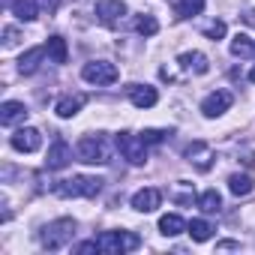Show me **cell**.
I'll return each mask as SVG.
<instances>
[{"label": "cell", "mask_w": 255, "mask_h": 255, "mask_svg": "<svg viewBox=\"0 0 255 255\" xmlns=\"http://www.w3.org/2000/svg\"><path fill=\"white\" fill-rule=\"evenodd\" d=\"M189 234H192L195 243H204V240H210L213 228H210V222H204V219H192V222H189Z\"/></svg>", "instance_id": "d4e9b609"}, {"label": "cell", "mask_w": 255, "mask_h": 255, "mask_svg": "<svg viewBox=\"0 0 255 255\" xmlns=\"http://www.w3.org/2000/svg\"><path fill=\"white\" fill-rule=\"evenodd\" d=\"M36 3H39V9H45V12H54L60 0H36Z\"/></svg>", "instance_id": "4dcf8cb0"}, {"label": "cell", "mask_w": 255, "mask_h": 255, "mask_svg": "<svg viewBox=\"0 0 255 255\" xmlns=\"http://www.w3.org/2000/svg\"><path fill=\"white\" fill-rule=\"evenodd\" d=\"M36 9H39L36 0H15V3H12V15L18 21H33L36 18Z\"/></svg>", "instance_id": "7402d4cb"}, {"label": "cell", "mask_w": 255, "mask_h": 255, "mask_svg": "<svg viewBox=\"0 0 255 255\" xmlns=\"http://www.w3.org/2000/svg\"><path fill=\"white\" fill-rule=\"evenodd\" d=\"M204 33H207V39H213V42H216V39H222V36H225V21H213Z\"/></svg>", "instance_id": "4316f807"}, {"label": "cell", "mask_w": 255, "mask_h": 255, "mask_svg": "<svg viewBox=\"0 0 255 255\" xmlns=\"http://www.w3.org/2000/svg\"><path fill=\"white\" fill-rule=\"evenodd\" d=\"M81 78H84L87 84L108 87V84H114V81L120 78V72H117V66H114V63H108V60H90V63H84Z\"/></svg>", "instance_id": "277c9868"}, {"label": "cell", "mask_w": 255, "mask_h": 255, "mask_svg": "<svg viewBox=\"0 0 255 255\" xmlns=\"http://www.w3.org/2000/svg\"><path fill=\"white\" fill-rule=\"evenodd\" d=\"M45 51H48L51 63H66V57H69V48H66V39L63 36H51L45 42Z\"/></svg>", "instance_id": "ffe728a7"}, {"label": "cell", "mask_w": 255, "mask_h": 255, "mask_svg": "<svg viewBox=\"0 0 255 255\" xmlns=\"http://www.w3.org/2000/svg\"><path fill=\"white\" fill-rule=\"evenodd\" d=\"M168 3L177 12V18H189V15H198L204 9V0H168Z\"/></svg>", "instance_id": "44dd1931"}, {"label": "cell", "mask_w": 255, "mask_h": 255, "mask_svg": "<svg viewBox=\"0 0 255 255\" xmlns=\"http://www.w3.org/2000/svg\"><path fill=\"white\" fill-rule=\"evenodd\" d=\"M231 54H234V57H252V54H255V39H252L249 33L231 36Z\"/></svg>", "instance_id": "d6986e66"}, {"label": "cell", "mask_w": 255, "mask_h": 255, "mask_svg": "<svg viewBox=\"0 0 255 255\" xmlns=\"http://www.w3.org/2000/svg\"><path fill=\"white\" fill-rule=\"evenodd\" d=\"M159 204H162V192H159V189H153V186L138 189V192L132 195V207H135L138 213H153Z\"/></svg>", "instance_id": "30bf717a"}, {"label": "cell", "mask_w": 255, "mask_h": 255, "mask_svg": "<svg viewBox=\"0 0 255 255\" xmlns=\"http://www.w3.org/2000/svg\"><path fill=\"white\" fill-rule=\"evenodd\" d=\"M27 117V108H24V102H15V99H9V102H3L0 105V123L3 126H15V123H21Z\"/></svg>", "instance_id": "4fadbf2b"}, {"label": "cell", "mask_w": 255, "mask_h": 255, "mask_svg": "<svg viewBox=\"0 0 255 255\" xmlns=\"http://www.w3.org/2000/svg\"><path fill=\"white\" fill-rule=\"evenodd\" d=\"M228 189H231V195H249L252 192V177L249 174H231Z\"/></svg>", "instance_id": "cb8c5ba5"}, {"label": "cell", "mask_w": 255, "mask_h": 255, "mask_svg": "<svg viewBox=\"0 0 255 255\" xmlns=\"http://www.w3.org/2000/svg\"><path fill=\"white\" fill-rule=\"evenodd\" d=\"M45 54H48V51H45V45L24 51V54H21V60H18V72H21V75H33V72L39 69V63H42V57H45Z\"/></svg>", "instance_id": "5bb4252c"}, {"label": "cell", "mask_w": 255, "mask_h": 255, "mask_svg": "<svg viewBox=\"0 0 255 255\" xmlns=\"http://www.w3.org/2000/svg\"><path fill=\"white\" fill-rule=\"evenodd\" d=\"M237 246H240V243H234V240H222V243H219V249H237Z\"/></svg>", "instance_id": "1f68e13d"}, {"label": "cell", "mask_w": 255, "mask_h": 255, "mask_svg": "<svg viewBox=\"0 0 255 255\" xmlns=\"http://www.w3.org/2000/svg\"><path fill=\"white\" fill-rule=\"evenodd\" d=\"M186 156H189V162H195L201 171H207V168H210V159H213V153H210V147H207L204 141L189 144V147H186Z\"/></svg>", "instance_id": "e0dca14e"}, {"label": "cell", "mask_w": 255, "mask_h": 255, "mask_svg": "<svg viewBox=\"0 0 255 255\" xmlns=\"http://www.w3.org/2000/svg\"><path fill=\"white\" fill-rule=\"evenodd\" d=\"M231 93L228 90H216V93H210V96H204V102H201V114L204 117H219V114H225L228 108H231Z\"/></svg>", "instance_id": "ba28073f"}, {"label": "cell", "mask_w": 255, "mask_h": 255, "mask_svg": "<svg viewBox=\"0 0 255 255\" xmlns=\"http://www.w3.org/2000/svg\"><path fill=\"white\" fill-rule=\"evenodd\" d=\"M54 192L60 198H93L102 192V180L99 177H87V174H75L69 180H57Z\"/></svg>", "instance_id": "6da1fadb"}, {"label": "cell", "mask_w": 255, "mask_h": 255, "mask_svg": "<svg viewBox=\"0 0 255 255\" xmlns=\"http://www.w3.org/2000/svg\"><path fill=\"white\" fill-rule=\"evenodd\" d=\"M75 234V219H54L42 228V246L45 249H63Z\"/></svg>", "instance_id": "3957f363"}, {"label": "cell", "mask_w": 255, "mask_h": 255, "mask_svg": "<svg viewBox=\"0 0 255 255\" xmlns=\"http://www.w3.org/2000/svg\"><path fill=\"white\" fill-rule=\"evenodd\" d=\"M123 12H126L123 0H99L96 3V15H99L102 24H117L123 18Z\"/></svg>", "instance_id": "8fae6325"}, {"label": "cell", "mask_w": 255, "mask_h": 255, "mask_svg": "<svg viewBox=\"0 0 255 255\" xmlns=\"http://www.w3.org/2000/svg\"><path fill=\"white\" fill-rule=\"evenodd\" d=\"M126 96H129V102L135 108H153L159 102L156 87H147V84H129V87H126Z\"/></svg>", "instance_id": "9c48e42d"}, {"label": "cell", "mask_w": 255, "mask_h": 255, "mask_svg": "<svg viewBox=\"0 0 255 255\" xmlns=\"http://www.w3.org/2000/svg\"><path fill=\"white\" fill-rule=\"evenodd\" d=\"M159 231H162L165 237H177V234L189 231V222H186L183 216H177V213H165V216L159 219Z\"/></svg>", "instance_id": "2e32d148"}, {"label": "cell", "mask_w": 255, "mask_h": 255, "mask_svg": "<svg viewBox=\"0 0 255 255\" xmlns=\"http://www.w3.org/2000/svg\"><path fill=\"white\" fill-rule=\"evenodd\" d=\"M177 63H180L186 72H198V75H204V72L210 69V63H207V57H204L201 51H186V54L177 57Z\"/></svg>", "instance_id": "9a60e30c"}, {"label": "cell", "mask_w": 255, "mask_h": 255, "mask_svg": "<svg viewBox=\"0 0 255 255\" xmlns=\"http://www.w3.org/2000/svg\"><path fill=\"white\" fill-rule=\"evenodd\" d=\"M69 159H72V147H69L63 138H57V141L51 144V150H48L45 165H48L51 171H60V168H66V165H69Z\"/></svg>", "instance_id": "7c38bea8"}, {"label": "cell", "mask_w": 255, "mask_h": 255, "mask_svg": "<svg viewBox=\"0 0 255 255\" xmlns=\"http://www.w3.org/2000/svg\"><path fill=\"white\" fill-rule=\"evenodd\" d=\"M168 132H162V129H147V132H141V138L147 141V144H153V141H162Z\"/></svg>", "instance_id": "83f0119b"}, {"label": "cell", "mask_w": 255, "mask_h": 255, "mask_svg": "<svg viewBox=\"0 0 255 255\" xmlns=\"http://www.w3.org/2000/svg\"><path fill=\"white\" fill-rule=\"evenodd\" d=\"M96 243H99V252H105V255H120V252H132V249H138V237L135 234H129V231H102L99 237H96Z\"/></svg>", "instance_id": "7a4b0ae2"}, {"label": "cell", "mask_w": 255, "mask_h": 255, "mask_svg": "<svg viewBox=\"0 0 255 255\" xmlns=\"http://www.w3.org/2000/svg\"><path fill=\"white\" fill-rule=\"evenodd\" d=\"M78 159L87 165H105L108 162V147L102 141V135H87L78 141Z\"/></svg>", "instance_id": "8992f818"}, {"label": "cell", "mask_w": 255, "mask_h": 255, "mask_svg": "<svg viewBox=\"0 0 255 255\" xmlns=\"http://www.w3.org/2000/svg\"><path fill=\"white\" fill-rule=\"evenodd\" d=\"M15 42H18V30H15V27H6V30H3V45L12 48Z\"/></svg>", "instance_id": "f1b7e54d"}, {"label": "cell", "mask_w": 255, "mask_h": 255, "mask_svg": "<svg viewBox=\"0 0 255 255\" xmlns=\"http://www.w3.org/2000/svg\"><path fill=\"white\" fill-rule=\"evenodd\" d=\"M135 30H138L141 36H156V33H159V21H156L153 15H138Z\"/></svg>", "instance_id": "484cf974"}, {"label": "cell", "mask_w": 255, "mask_h": 255, "mask_svg": "<svg viewBox=\"0 0 255 255\" xmlns=\"http://www.w3.org/2000/svg\"><path fill=\"white\" fill-rule=\"evenodd\" d=\"M75 252H78V255H87V252H99V243H96V240H87V243H78V246H75Z\"/></svg>", "instance_id": "f546056e"}, {"label": "cell", "mask_w": 255, "mask_h": 255, "mask_svg": "<svg viewBox=\"0 0 255 255\" xmlns=\"http://www.w3.org/2000/svg\"><path fill=\"white\" fill-rule=\"evenodd\" d=\"M9 144H12L18 153H36V150L42 147V132L33 129V126H24V129H18V132L9 138Z\"/></svg>", "instance_id": "52a82bcc"}, {"label": "cell", "mask_w": 255, "mask_h": 255, "mask_svg": "<svg viewBox=\"0 0 255 255\" xmlns=\"http://www.w3.org/2000/svg\"><path fill=\"white\" fill-rule=\"evenodd\" d=\"M81 105H84V96H63V99H57L54 111H57V117L69 120V117H75L81 111Z\"/></svg>", "instance_id": "ac0fdd59"}, {"label": "cell", "mask_w": 255, "mask_h": 255, "mask_svg": "<svg viewBox=\"0 0 255 255\" xmlns=\"http://www.w3.org/2000/svg\"><path fill=\"white\" fill-rule=\"evenodd\" d=\"M198 207H201L204 213H219V207H222V195H219L216 189H207V192L198 195Z\"/></svg>", "instance_id": "603a6c76"}, {"label": "cell", "mask_w": 255, "mask_h": 255, "mask_svg": "<svg viewBox=\"0 0 255 255\" xmlns=\"http://www.w3.org/2000/svg\"><path fill=\"white\" fill-rule=\"evenodd\" d=\"M249 81H252V84H255V69H252V72H249Z\"/></svg>", "instance_id": "d6a6232c"}, {"label": "cell", "mask_w": 255, "mask_h": 255, "mask_svg": "<svg viewBox=\"0 0 255 255\" xmlns=\"http://www.w3.org/2000/svg\"><path fill=\"white\" fill-rule=\"evenodd\" d=\"M117 150L123 153V159H129L132 165H141L147 159V141L141 135H132V132H120L117 135Z\"/></svg>", "instance_id": "5b68a950"}]
</instances>
